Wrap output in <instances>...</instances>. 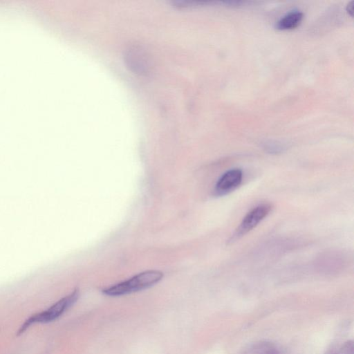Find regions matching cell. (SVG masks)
<instances>
[{
    "instance_id": "5b68a950",
    "label": "cell",
    "mask_w": 354,
    "mask_h": 354,
    "mask_svg": "<svg viewBox=\"0 0 354 354\" xmlns=\"http://www.w3.org/2000/svg\"><path fill=\"white\" fill-rule=\"evenodd\" d=\"M124 60L131 71L136 73L142 75L148 71V60L146 54L140 48L131 47L127 49Z\"/></svg>"
},
{
    "instance_id": "6da1fadb",
    "label": "cell",
    "mask_w": 354,
    "mask_h": 354,
    "mask_svg": "<svg viewBox=\"0 0 354 354\" xmlns=\"http://www.w3.org/2000/svg\"><path fill=\"white\" fill-rule=\"evenodd\" d=\"M163 277V273L157 270L144 271L125 281L103 289L102 292L110 297L131 294L154 286L161 281Z\"/></svg>"
},
{
    "instance_id": "9c48e42d",
    "label": "cell",
    "mask_w": 354,
    "mask_h": 354,
    "mask_svg": "<svg viewBox=\"0 0 354 354\" xmlns=\"http://www.w3.org/2000/svg\"><path fill=\"white\" fill-rule=\"evenodd\" d=\"M284 147L277 142H269L265 145V149L271 153H277L283 151Z\"/></svg>"
},
{
    "instance_id": "30bf717a",
    "label": "cell",
    "mask_w": 354,
    "mask_h": 354,
    "mask_svg": "<svg viewBox=\"0 0 354 354\" xmlns=\"http://www.w3.org/2000/svg\"><path fill=\"white\" fill-rule=\"evenodd\" d=\"M346 11L351 16L353 17V1H350L347 6H346Z\"/></svg>"
},
{
    "instance_id": "277c9868",
    "label": "cell",
    "mask_w": 354,
    "mask_h": 354,
    "mask_svg": "<svg viewBox=\"0 0 354 354\" xmlns=\"http://www.w3.org/2000/svg\"><path fill=\"white\" fill-rule=\"evenodd\" d=\"M243 172L240 169H231L223 173L216 181L214 194L222 196L235 190L242 183Z\"/></svg>"
},
{
    "instance_id": "52a82bcc",
    "label": "cell",
    "mask_w": 354,
    "mask_h": 354,
    "mask_svg": "<svg viewBox=\"0 0 354 354\" xmlns=\"http://www.w3.org/2000/svg\"><path fill=\"white\" fill-rule=\"evenodd\" d=\"M245 354H280V353L272 344L263 342L254 345Z\"/></svg>"
},
{
    "instance_id": "3957f363",
    "label": "cell",
    "mask_w": 354,
    "mask_h": 354,
    "mask_svg": "<svg viewBox=\"0 0 354 354\" xmlns=\"http://www.w3.org/2000/svg\"><path fill=\"white\" fill-rule=\"evenodd\" d=\"M271 210L272 205L269 203H261L253 207L243 217L228 242L234 243L252 230L270 214Z\"/></svg>"
},
{
    "instance_id": "7a4b0ae2",
    "label": "cell",
    "mask_w": 354,
    "mask_h": 354,
    "mask_svg": "<svg viewBox=\"0 0 354 354\" xmlns=\"http://www.w3.org/2000/svg\"><path fill=\"white\" fill-rule=\"evenodd\" d=\"M79 296V290L75 289L69 295L60 299L46 310L31 315L20 326L17 331V335L24 333L32 324L48 323L57 319L75 304Z\"/></svg>"
},
{
    "instance_id": "ba28073f",
    "label": "cell",
    "mask_w": 354,
    "mask_h": 354,
    "mask_svg": "<svg viewBox=\"0 0 354 354\" xmlns=\"http://www.w3.org/2000/svg\"><path fill=\"white\" fill-rule=\"evenodd\" d=\"M328 354H354L353 341H347Z\"/></svg>"
},
{
    "instance_id": "8992f818",
    "label": "cell",
    "mask_w": 354,
    "mask_h": 354,
    "mask_svg": "<svg viewBox=\"0 0 354 354\" xmlns=\"http://www.w3.org/2000/svg\"><path fill=\"white\" fill-rule=\"evenodd\" d=\"M304 14L299 10L294 9L281 17L276 23L278 30H290L296 28L301 22Z\"/></svg>"
}]
</instances>
